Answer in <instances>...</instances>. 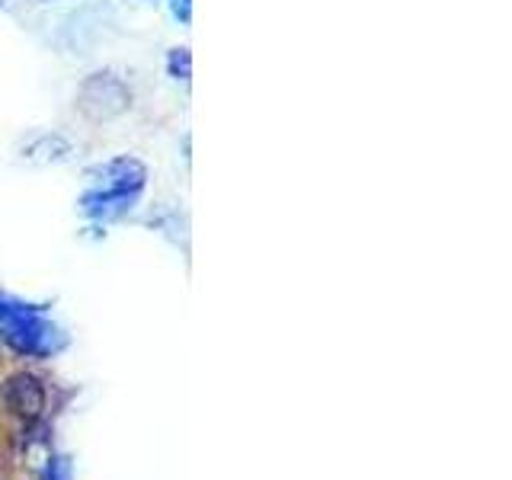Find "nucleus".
I'll return each mask as SVG.
<instances>
[{"mask_svg":"<svg viewBox=\"0 0 512 480\" xmlns=\"http://www.w3.org/2000/svg\"><path fill=\"white\" fill-rule=\"evenodd\" d=\"M90 176H100V186L96 189H109V192H122V196H138L148 180V167L141 164L138 157L122 154L106 160L103 167H93Z\"/></svg>","mask_w":512,"mask_h":480,"instance_id":"7ed1b4c3","label":"nucleus"},{"mask_svg":"<svg viewBox=\"0 0 512 480\" xmlns=\"http://www.w3.org/2000/svg\"><path fill=\"white\" fill-rule=\"evenodd\" d=\"M173 13L180 16L183 23H189V16H192V7H189V0H173Z\"/></svg>","mask_w":512,"mask_h":480,"instance_id":"6e6552de","label":"nucleus"},{"mask_svg":"<svg viewBox=\"0 0 512 480\" xmlns=\"http://www.w3.org/2000/svg\"><path fill=\"white\" fill-rule=\"evenodd\" d=\"M4 400H7V407L20 416V420L29 423V420H39L42 410H45V388H42V381L36 375L16 372L4 384Z\"/></svg>","mask_w":512,"mask_h":480,"instance_id":"20e7f679","label":"nucleus"},{"mask_svg":"<svg viewBox=\"0 0 512 480\" xmlns=\"http://www.w3.org/2000/svg\"><path fill=\"white\" fill-rule=\"evenodd\" d=\"M167 68H170V77H176V80H189V74H192L189 48H173V52H170V61H167Z\"/></svg>","mask_w":512,"mask_h":480,"instance_id":"423d86ee","label":"nucleus"},{"mask_svg":"<svg viewBox=\"0 0 512 480\" xmlns=\"http://www.w3.org/2000/svg\"><path fill=\"white\" fill-rule=\"evenodd\" d=\"M45 480H71V468L64 458H52V464L45 468Z\"/></svg>","mask_w":512,"mask_h":480,"instance_id":"0eeeda50","label":"nucleus"},{"mask_svg":"<svg viewBox=\"0 0 512 480\" xmlns=\"http://www.w3.org/2000/svg\"><path fill=\"white\" fill-rule=\"evenodd\" d=\"M0 336L23 356H52L64 346V333L45 317L42 308L0 292Z\"/></svg>","mask_w":512,"mask_h":480,"instance_id":"f257e3e1","label":"nucleus"},{"mask_svg":"<svg viewBox=\"0 0 512 480\" xmlns=\"http://www.w3.org/2000/svg\"><path fill=\"white\" fill-rule=\"evenodd\" d=\"M80 109L87 112L90 119H112L119 116V112L128 109V103H132V93H128V87L122 84L119 77L112 74H93L84 87H80Z\"/></svg>","mask_w":512,"mask_h":480,"instance_id":"f03ea898","label":"nucleus"},{"mask_svg":"<svg viewBox=\"0 0 512 480\" xmlns=\"http://www.w3.org/2000/svg\"><path fill=\"white\" fill-rule=\"evenodd\" d=\"M23 154L26 160H36V164H61V160H68L74 154V144L61 135H42Z\"/></svg>","mask_w":512,"mask_h":480,"instance_id":"39448f33","label":"nucleus"}]
</instances>
